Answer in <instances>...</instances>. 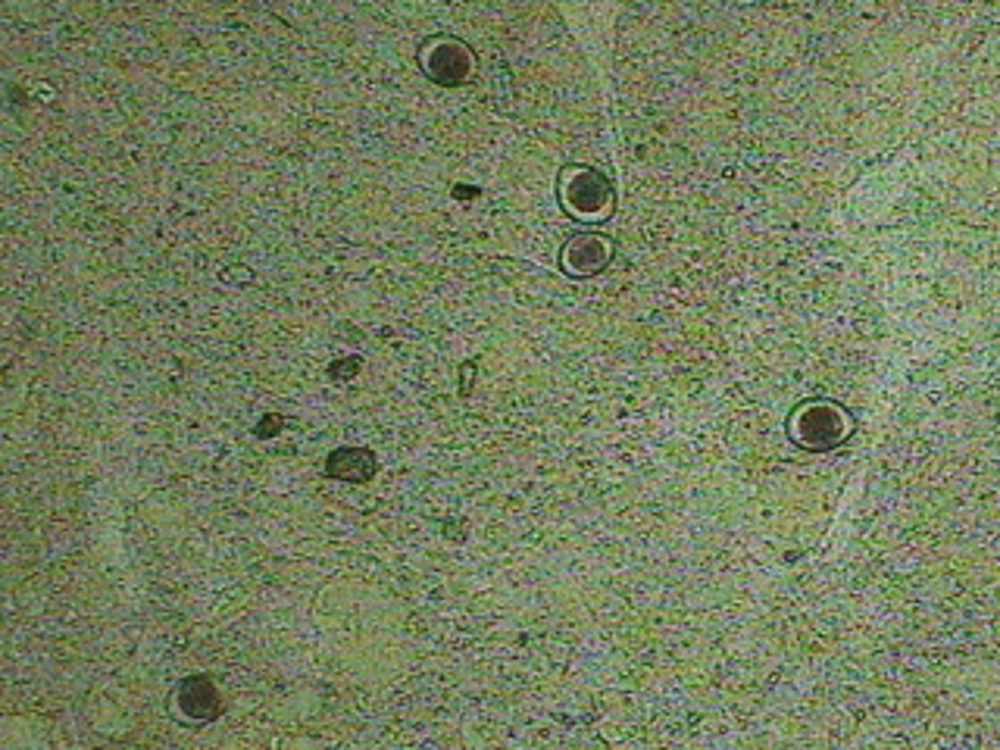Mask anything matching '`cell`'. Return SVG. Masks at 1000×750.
<instances>
[{"label": "cell", "mask_w": 1000, "mask_h": 750, "mask_svg": "<svg viewBox=\"0 0 1000 750\" xmlns=\"http://www.w3.org/2000/svg\"><path fill=\"white\" fill-rule=\"evenodd\" d=\"M563 198H567L569 213H579V217H594L603 207H610V184L603 176L591 172V169H579V172H569V179L563 182Z\"/></svg>", "instance_id": "obj_1"}, {"label": "cell", "mask_w": 1000, "mask_h": 750, "mask_svg": "<svg viewBox=\"0 0 1000 750\" xmlns=\"http://www.w3.org/2000/svg\"><path fill=\"white\" fill-rule=\"evenodd\" d=\"M794 422L800 426L798 432H794V438L803 441V444H810V448L834 444V441L844 434V429H848L844 413H841L838 407H832V403H826V407H822V403H810V407L800 410Z\"/></svg>", "instance_id": "obj_2"}, {"label": "cell", "mask_w": 1000, "mask_h": 750, "mask_svg": "<svg viewBox=\"0 0 1000 750\" xmlns=\"http://www.w3.org/2000/svg\"><path fill=\"white\" fill-rule=\"evenodd\" d=\"M610 257H613V244L607 238H600V234H579L563 250V267L584 279V276H594V272L607 267Z\"/></svg>", "instance_id": "obj_3"}, {"label": "cell", "mask_w": 1000, "mask_h": 750, "mask_svg": "<svg viewBox=\"0 0 1000 750\" xmlns=\"http://www.w3.org/2000/svg\"><path fill=\"white\" fill-rule=\"evenodd\" d=\"M422 67H429L434 82L460 84L469 72V53L457 41H441V48L429 50V63Z\"/></svg>", "instance_id": "obj_4"}, {"label": "cell", "mask_w": 1000, "mask_h": 750, "mask_svg": "<svg viewBox=\"0 0 1000 750\" xmlns=\"http://www.w3.org/2000/svg\"><path fill=\"white\" fill-rule=\"evenodd\" d=\"M179 707L191 719H200V722H210V719L219 717V694L210 679L203 676H194V679H184L179 684Z\"/></svg>", "instance_id": "obj_5"}, {"label": "cell", "mask_w": 1000, "mask_h": 750, "mask_svg": "<svg viewBox=\"0 0 1000 750\" xmlns=\"http://www.w3.org/2000/svg\"><path fill=\"white\" fill-rule=\"evenodd\" d=\"M326 472L341 482H367L376 476V457L367 448H338L329 457Z\"/></svg>", "instance_id": "obj_6"}]
</instances>
